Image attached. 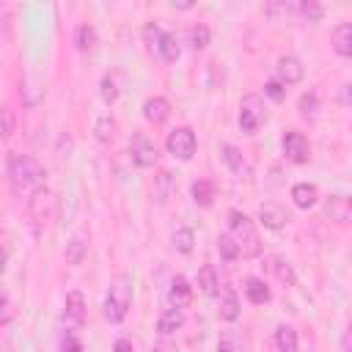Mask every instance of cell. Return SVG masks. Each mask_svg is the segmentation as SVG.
I'll return each instance as SVG.
<instances>
[{"mask_svg": "<svg viewBox=\"0 0 352 352\" xmlns=\"http://www.w3.org/2000/svg\"><path fill=\"white\" fill-rule=\"evenodd\" d=\"M8 182L19 198L30 201L36 192L47 190V170L30 154H14L8 157Z\"/></svg>", "mask_w": 352, "mask_h": 352, "instance_id": "6da1fadb", "label": "cell"}, {"mask_svg": "<svg viewBox=\"0 0 352 352\" xmlns=\"http://www.w3.org/2000/svg\"><path fill=\"white\" fill-rule=\"evenodd\" d=\"M129 305H132V278L129 275H118L110 289H107V297H104V319L118 324L126 319L129 314Z\"/></svg>", "mask_w": 352, "mask_h": 352, "instance_id": "7a4b0ae2", "label": "cell"}, {"mask_svg": "<svg viewBox=\"0 0 352 352\" xmlns=\"http://www.w3.org/2000/svg\"><path fill=\"white\" fill-rule=\"evenodd\" d=\"M228 234L236 239L242 256L253 258L261 253V242H258V234H256V226L248 214H242L239 209H231L228 212Z\"/></svg>", "mask_w": 352, "mask_h": 352, "instance_id": "3957f363", "label": "cell"}, {"mask_svg": "<svg viewBox=\"0 0 352 352\" xmlns=\"http://www.w3.org/2000/svg\"><path fill=\"white\" fill-rule=\"evenodd\" d=\"M261 124H267V107L258 94H248L239 102V129L245 135H256Z\"/></svg>", "mask_w": 352, "mask_h": 352, "instance_id": "277c9868", "label": "cell"}, {"mask_svg": "<svg viewBox=\"0 0 352 352\" xmlns=\"http://www.w3.org/2000/svg\"><path fill=\"white\" fill-rule=\"evenodd\" d=\"M165 148H168V154H173L182 162L192 160V154H195V132L190 126H176L173 132H168Z\"/></svg>", "mask_w": 352, "mask_h": 352, "instance_id": "5b68a950", "label": "cell"}, {"mask_svg": "<svg viewBox=\"0 0 352 352\" xmlns=\"http://www.w3.org/2000/svg\"><path fill=\"white\" fill-rule=\"evenodd\" d=\"M129 157L138 168H151L157 162V146L146 132H132L129 138Z\"/></svg>", "mask_w": 352, "mask_h": 352, "instance_id": "8992f818", "label": "cell"}, {"mask_svg": "<svg viewBox=\"0 0 352 352\" xmlns=\"http://www.w3.org/2000/svg\"><path fill=\"white\" fill-rule=\"evenodd\" d=\"M280 146H283L286 160H292L297 165H302V162L311 160V143H308V138L302 132H286L283 140H280Z\"/></svg>", "mask_w": 352, "mask_h": 352, "instance_id": "52a82bcc", "label": "cell"}, {"mask_svg": "<svg viewBox=\"0 0 352 352\" xmlns=\"http://www.w3.org/2000/svg\"><path fill=\"white\" fill-rule=\"evenodd\" d=\"M275 72H278V80L286 82V85H294L305 77V69H302V60L297 55H280L278 63H275Z\"/></svg>", "mask_w": 352, "mask_h": 352, "instance_id": "ba28073f", "label": "cell"}, {"mask_svg": "<svg viewBox=\"0 0 352 352\" xmlns=\"http://www.w3.org/2000/svg\"><path fill=\"white\" fill-rule=\"evenodd\" d=\"M220 154H223V160H226V165L231 168V173H234V176H239V179H250V176H253L250 162L242 157V151H239L236 146L223 143V146H220Z\"/></svg>", "mask_w": 352, "mask_h": 352, "instance_id": "9c48e42d", "label": "cell"}, {"mask_svg": "<svg viewBox=\"0 0 352 352\" xmlns=\"http://www.w3.org/2000/svg\"><path fill=\"white\" fill-rule=\"evenodd\" d=\"M28 209H30L33 220H38V223L52 220V217H55V195H52L50 190H41V192H36V195L28 201Z\"/></svg>", "mask_w": 352, "mask_h": 352, "instance_id": "30bf717a", "label": "cell"}, {"mask_svg": "<svg viewBox=\"0 0 352 352\" xmlns=\"http://www.w3.org/2000/svg\"><path fill=\"white\" fill-rule=\"evenodd\" d=\"M286 220H289V214H286V209H283L280 204L267 201V204L258 206V223H261L264 228H272V231H275V228H283Z\"/></svg>", "mask_w": 352, "mask_h": 352, "instance_id": "8fae6325", "label": "cell"}, {"mask_svg": "<svg viewBox=\"0 0 352 352\" xmlns=\"http://www.w3.org/2000/svg\"><path fill=\"white\" fill-rule=\"evenodd\" d=\"M168 116H170V104H168L165 96H151V99L143 102V118H146L148 124L157 126V124H162Z\"/></svg>", "mask_w": 352, "mask_h": 352, "instance_id": "7c38bea8", "label": "cell"}, {"mask_svg": "<svg viewBox=\"0 0 352 352\" xmlns=\"http://www.w3.org/2000/svg\"><path fill=\"white\" fill-rule=\"evenodd\" d=\"M330 41H333V50H336L341 58L352 60V22H341V25H336Z\"/></svg>", "mask_w": 352, "mask_h": 352, "instance_id": "4fadbf2b", "label": "cell"}, {"mask_svg": "<svg viewBox=\"0 0 352 352\" xmlns=\"http://www.w3.org/2000/svg\"><path fill=\"white\" fill-rule=\"evenodd\" d=\"M168 300H170V305H173V308H187V305H190V300H192V286L187 283V278L176 275V278L170 280Z\"/></svg>", "mask_w": 352, "mask_h": 352, "instance_id": "5bb4252c", "label": "cell"}, {"mask_svg": "<svg viewBox=\"0 0 352 352\" xmlns=\"http://www.w3.org/2000/svg\"><path fill=\"white\" fill-rule=\"evenodd\" d=\"M292 201L297 209H311L316 201H319V190L316 184H308V182H300L292 187Z\"/></svg>", "mask_w": 352, "mask_h": 352, "instance_id": "9a60e30c", "label": "cell"}, {"mask_svg": "<svg viewBox=\"0 0 352 352\" xmlns=\"http://www.w3.org/2000/svg\"><path fill=\"white\" fill-rule=\"evenodd\" d=\"M116 132H118V121L107 113V116H99L96 124H94V138L99 143H113L116 140Z\"/></svg>", "mask_w": 352, "mask_h": 352, "instance_id": "2e32d148", "label": "cell"}, {"mask_svg": "<svg viewBox=\"0 0 352 352\" xmlns=\"http://www.w3.org/2000/svg\"><path fill=\"white\" fill-rule=\"evenodd\" d=\"M245 294H248V300L253 302V305H264V302H270V286L261 280V278H248L245 280Z\"/></svg>", "mask_w": 352, "mask_h": 352, "instance_id": "e0dca14e", "label": "cell"}, {"mask_svg": "<svg viewBox=\"0 0 352 352\" xmlns=\"http://www.w3.org/2000/svg\"><path fill=\"white\" fill-rule=\"evenodd\" d=\"M182 324H184L182 308H168V311L157 319V330H160L162 336H170V333H176V330H182Z\"/></svg>", "mask_w": 352, "mask_h": 352, "instance_id": "ac0fdd59", "label": "cell"}, {"mask_svg": "<svg viewBox=\"0 0 352 352\" xmlns=\"http://www.w3.org/2000/svg\"><path fill=\"white\" fill-rule=\"evenodd\" d=\"M66 316L72 319V324H82L85 322V297L80 292H69L66 294Z\"/></svg>", "mask_w": 352, "mask_h": 352, "instance_id": "d6986e66", "label": "cell"}, {"mask_svg": "<svg viewBox=\"0 0 352 352\" xmlns=\"http://www.w3.org/2000/svg\"><path fill=\"white\" fill-rule=\"evenodd\" d=\"M198 286H201V292L209 294V297H214V294L220 292V278H217V272H214L212 264H204V267H201V272H198Z\"/></svg>", "mask_w": 352, "mask_h": 352, "instance_id": "ffe728a7", "label": "cell"}, {"mask_svg": "<svg viewBox=\"0 0 352 352\" xmlns=\"http://www.w3.org/2000/svg\"><path fill=\"white\" fill-rule=\"evenodd\" d=\"M190 192H192V201H195L198 206H209L212 198H214V184H212L209 179H198V182H192Z\"/></svg>", "mask_w": 352, "mask_h": 352, "instance_id": "44dd1931", "label": "cell"}, {"mask_svg": "<svg viewBox=\"0 0 352 352\" xmlns=\"http://www.w3.org/2000/svg\"><path fill=\"white\" fill-rule=\"evenodd\" d=\"M275 346H278L280 352H297V333H294V327L280 324V327L275 330Z\"/></svg>", "mask_w": 352, "mask_h": 352, "instance_id": "7402d4cb", "label": "cell"}, {"mask_svg": "<svg viewBox=\"0 0 352 352\" xmlns=\"http://www.w3.org/2000/svg\"><path fill=\"white\" fill-rule=\"evenodd\" d=\"M217 253H220V258H226V261H236V258L242 256V250H239V245H236V239H234L231 234H220V236H217Z\"/></svg>", "mask_w": 352, "mask_h": 352, "instance_id": "603a6c76", "label": "cell"}, {"mask_svg": "<svg viewBox=\"0 0 352 352\" xmlns=\"http://www.w3.org/2000/svg\"><path fill=\"white\" fill-rule=\"evenodd\" d=\"M217 314H220V319H226V322H234V319L239 316V297H236L234 292H226V294H223V300H220V308H217Z\"/></svg>", "mask_w": 352, "mask_h": 352, "instance_id": "cb8c5ba5", "label": "cell"}, {"mask_svg": "<svg viewBox=\"0 0 352 352\" xmlns=\"http://www.w3.org/2000/svg\"><path fill=\"white\" fill-rule=\"evenodd\" d=\"M74 44H77L80 52L94 50V44H96V30H94L91 25H80V28L74 30Z\"/></svg>", "mask_w": 352, "mask_h": 352, "instance_id": "d4e9b609", "label": "cell"}, {"mask_svg": "<svg viewBox=\"0 0 352 352\" xmlns=\"http://www.w3.org/2000/svg\"><path fill=\"white\" fill-rule=\"evenodd\" d=\"M170 190H173V176L168 170H160V176H154V195L160 204H165L170 198Z\"/></svg>", "mask_w": 352, "mask_h": 352, "instance_id": "484cf974", "label": "cell"}, {"mask_svg": "<svg viewBox=\"0 0 352 352\" xmlns=\"http://www.w3.org/2000/svg\"><path fill=\"white\" fill-rule=\"evenodd\" d=\"M85 242L80 239V236H72L69 242H66V253H63V258H66V264H82V258H85Z\"/></svg>", "mask_w": 352, "mask_h": 352, "instance_id": "4316f807", "label": "cell"}, {"mask_svg": "<svg viewBox=\"0 0 352 352\" xmlns=\"http://www.w3.org/2000/svg\"><path fill=\"white\" fill-rule=\"evenodd\" d=\"M270 270H272V272H275V275H278L283 283H289V286L297 280V278H294L292 264H289L286 258H280V256H272V258H270Z\"/></svg>", "mask_w": 352, "mask_h": 352, "instance_id": "83f0119b", "label": "cell"}, {"mask_svg": "<svg viewBox=\"0 0 352 352\" xmlns=\"http://www.w3.org/2000/svg\"><path fill=\"white\" fill-rule=\"evenodd\" d=\"M327 214H330L333 220H338V223H346V220L352 217V212H349V204H346V198H341V195L330 198V204H327Z\"/></svg>", "mask_w": 352, "mask_h": 352, "instance_id": "f1b7e54d", "label": "cell"}, {"mask_svg": "<svg viewBox=\"0 0 352 352\" xmlns=\"http://www.w3.org/2000/svg\"><path fill=\"white\" fill-rule=\"evenodd\" d=\"M160 55H162V60H176L179 58V38H176V33H165L162 36V44H160V50H157Z\"/></svg>", "mask_w": 352, "mask_h": 352, "instance_id": "f546056e", "label": "cell"}, {"mask_svg": "<svg viewBox=\"0 0 352 352\" xmlns=\"http://www.w3.org/2000/svg\"><path fill=\"white\" fill-rule=\"evenodd\" d=\"M187 38H190V47L192 50H204L206 44H209V28L206 25H192L190 30H187Z\"/></svg>", "mask_w": 352, "mask_h": 352, "instance_id": "4dcf8cb0", "label": "cell"}, {"mask_svg": "<svg viewBox=\"0 0 352 352\" xmlns=\"http://www.w3.org/2000/svg\"><path fill=\"white\" fill-rule=\"evenodd\" d=\"M192 242H195V234H192V228H179L176 234H173V248L179 250V253H192Z\"/></svg>", "mask_w": 352, "mask_h": 352, "instance_id": "1f68e13d", "label": "cell"}, {"mask_svg": "<svg viewBox=\"0 0 352 352\" xmlns=\"http://www.w3.org/2000/svg\"><path fill=\"white\" fill-rule=\"evenodd\" d=\"M217 352H242V341L234 330H226L217 341Z\"/></svg>", "mask_w": 352, "mask_h": 352, "instance_id": "d6a6232c", "label": "cell"}, {"mask_svg": "<svg viewBox=\"0 0 352 352\" xmlns=\"http://www.w3.org/2000/svg\"><path fill=\"white\" fill-rule=\"evenodd\" d=\"M322 6L316 0H300V16L308 19V22H319L322 19Z\"/></svg>", "mask_w": 352, "mask_h": 352, "instance_id": "836d02e7", "label": "cell"}, {"mask_svg": "<svg viewBox=\"0 0 352 352\" xmlns=\"http://www.w3.org/2000/svg\"><path fill=\"white\" fill-rule=\"evenodd\" d=\"M316 107H319V99H316L314 91H308V94L300 96V113H302V118H314L316 116Z\"/></svg>", "mask_w": 352, "mask_h": 352, "instance_id": "e575fe53", "label": "cell"}, {"mask_svg": "<svg viewBox=\"0 0 352 352\" xmlns=\"http://www.w3.org/2000/svg\"><path fill=\"white\" fill-rule=\"evenodd\" d=\"M162 30H160V25L157 22H148L146 25V30H143V38H146V44L151 47V50H160V44H162Z\"/></svg>", "mask_w": 352, "mask_h": 352, "instance_id": "d590c367", "label": "cell"}, {"mask_svg": "<svg viewBox=\"0 0 352 352\" xmlns=\"http://www.w3.org/2000/svg\"><path fill=\"white\" fill-rule=\"evenodd\" d=\"M102 99H104L107 104H113V102L118 99V88H116V80H113V77H104V80H102Z\"/></svg>", "mask_w": 352, "mask_h": 352, "instance_id": "8d00e7d4", "label": "cell"}, {"mask_svg": "<svg viewBox=\"0 0 352 352\" xmlns=\"http://www.w3.org/2000/svg\"><path fill=\"white\" fill-rule=\"evenodd\" d=\"M264 94H267L270 99H275V102L283 99V88H280V82H267V85H264Z\"/></svg>", "mask_w": 352, "mask_h": 352, "instance_id": "74e56055", "label": "cell"}, {"mask_svg": "<svg viewBox=\"0 0 352 352\" xmlns=\"http://www.w3.org/2000/svg\"><path fill=\"white\" fill-rule=\"evenodd\" d=\"M11 314H14V308H11V297L3 294V316H0V324H3V327L11 322Z\"/></svg>", "mask_w": 352, "mask_h": 352, "instance_id": "f35d334b", "label": "cell"}, {"mask_svg": "<svg viewBox=\"0 0 352 352\" xmlns=\"http://www.w3.org/2000/svg\"><path fill=\"white\" fill-rule=\"evenodd\" d=\"M3 121H6V126H3V135L8 138V135L14 132V116H11V110H8V107H3Z\"/></svg>", "mask_w": 352, "mask_h": 352, "instance_id": "ab89813d", "label": "cell"}, {"mask_svg": "<svg viewBox=\"0 0 352 352\" xmlns=\"http://www.w3.org/2000/svg\"><path fill=\"white\" fill-rule=\"evenodd\" d=\"M113 352H135V346H132L129 338H118V341L113 344Z\"/></svg>", "mask_w": 352, "mask_h": 352, "instance_id": "60d3db41", "label": "cell"}, {"mask_svg": "<svg viewBox=\"0 0 352 352\" xmlns=\"http://www.w3.org/2000/svg\"><path fill=\"white\" fill-rule=\"evenodd\" d=\"M341 346H344V352H352V322H349V324H346V330H344Z\"/></svg>", "mask_w": 352, "mask_h": 352, "instance_id": "b9f144b4", "label": "cell"}, {"mask_svg": "<svg viewBox=\"0 0 352 352\" xmlns=\"http://www.w3.org/2000/svg\"><path fill=\"white\" fill-rule=\"evenodd\" d=\"M341 102H344V104H352V82H346V85L341 88Z\"/></svg>", "mask_w": 352, "mask_h": 352, "instance_id": "7bdbcfd3", "label": "cell"}, {"mask_svg": "<svg viewBox=\"0 0 352 352\" xmlns=\"http://www.w3.org/2000/svg\"><path fill=\"white\" fill-rule=\"evenodd\" d=\"M346 204H349V212H352V195H346Z\"/></svg>", "mask_w": 352, "mask_h": 352, "instance_id": "ee69618b", "label": "cell"}, {"mask_svg": "<svg viewBox=\"0 0 352 352\" xmlns=\"http://www.w3.org/2000/svg\"><path fill=\"white\" fill-rule=\"evenodd\" d=\"M154 352H160V349H154Z\"/></svg>", "mask_w": 352, "mask_h": 352, "instance_id": "f6af8a7d", "label": "cell"}]
</instances>
